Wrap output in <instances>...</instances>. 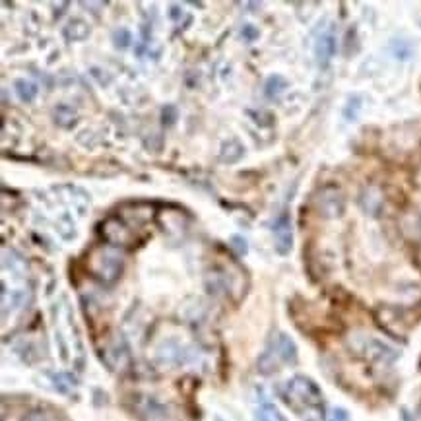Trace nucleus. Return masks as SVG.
<instances>
[{
	"instance_id": "5",
	"label": "nucleus",
	"mask_w": 421,
	"mask_h": 421,
	"mask_svg": "<svg viewBox=\"0 0 421 421\" xmlns=\"http://www.w3.org/2000/svg\"><path fill=\"white\" fill-rule=\"evenodd\" d=\"M295 345H293V342L289 340L288 336H280V340H277L276 344V359L277 361H282V363H291V361H295Z\"/></svg>"
},
{
	"instance_id": "3",
	"label": "nucleus",
	"mask_w": 421,
	"mask_h": 421,
	"mask_svg": "<svg viewBox=\"0 0 421 421\" xmlns=\"http://www.w3.org/2000/svg\"><path fill=\"white\" fill-rule=\"evenodd\" d=\"M274 237H276V249L280 255H288L293 244V233H291V222H289L288 214L280 216L272 227Z\"/></svg>"
},
{
	"instance_id": "6",
	"label": "nucleus",
	"mask_w": 421,
	"mask_h": 421,
	"mask_svg": "<svg viewBox=\"0 0 421 421\" xmlns=\"http://www.w3.org/2000/svg\"><path fill=\"white\" fill-rule=\"evenodd\" d=\"M334 37L332 35H322L317 43V56L321 60L322 65H326L330 60V56L334 55Z\"/></svg>"
},
{
	"instance_id": "2",
	"label": "nucleus",
	"mask_w": 421,
	"mask_h": 421,
	"mask_svg": "<svg viewBox=\"0 0 421 421\" xmlns=\"http://www.w3.org/2000/svg\"><path fill=\"white\" fill-rule=\"evenodd\" d=\"M122 268V258L111 251H101L100 255L91 256V272L93 276L100 277L103 282H113L119 276Z\"/></svg>"
},
{
	"instance_id": "7",
	"label": "nucleus",
	"mask_w": 421,
	"mask_h": 421,
	"mask_svg": "<svg viewBox=\"0 0 421 421\" xmlns=\"http://www.w3.org/2000/svg\"><path fill=\"white\" fill-rule=\"evenodd\" d=\"M16 91H18L20 100L30 103V101H34V98L37 95V86L32 84V82H25V80H18V82H16Z\"/></svg>"
},
{
	"instance_id": "8",
	"label": "nucleus",
	"mask_w": 421,
	"mask_h": 421,
	"mask_svg": "<svg viewBox=\"0 0 421 421\" xmlns=\"http://www.w3.org/2000/svg\"><path fill=\"white\" fill-rule=\"evenodd\" d=\"M233 247L237 249L239 255H244V253H247V244H244V239H241V237H233Z\"/></svg>"
},
{
	"instance_id": "10",
	"label": "nucleus",
	"mask_w": 421,
	"mask_h": 421,
	"mask_svg": "<svg viewBox=\"0 0 421 421\" xmlns=\"http://www.w3.org/2000/svg\"><path fill=\"white\" fill-rule=\"evenodd\" d=\"M25 421H49V420L45 418L43 413H39V411H35V413H32V416H30V418H27V420H25Z\"/></svg>"
},
{
	"instance_id": "9",
	"label": "nucleus",
	"mask_w": 421,
	"mask_h": 421,
	"mask_svg": "<svg viewBox=\"0 0 421 421\" xmlns=\"http://www.w3.org/2000/svg\"><path fill=\"white\" fill-rule=\"evenodd\" d=\"M330 421H350L348 420V413L344 410H334L332 420Z\"/></svg>"
},
{
	"instance_id": "1",
	"label": "nucleus",
	"mask_w": 421,
	"mask_h": 421,
	"mask_svg": "<svg viewBox=\"0 0 421 421\" xmlns=\"http://www.w3.org/2000/svg\"><path fill=\"white\" fill-rule=\"evenodd\" d=\"M286 396L291 404H303V406H319L321 404L319 388L303 377L289 380L288 387H286Z\"/></svg>"
},
{
	"instance_id": "4",
	"label": "nucleus",
	"mask_w": 421,
	"mask_h": 421,
	"mask_svg": "<svg viewBox=\"0 0 421 421\" xmlns=\"http://www.w3.org/2000/svg\"><path fill=\"white\" fill-rule=\"evenodd\" d=\"M136 411L144 421H167V411L163 406H159L154 400L136 402Z\"/></svg>"
}]
</instances>
